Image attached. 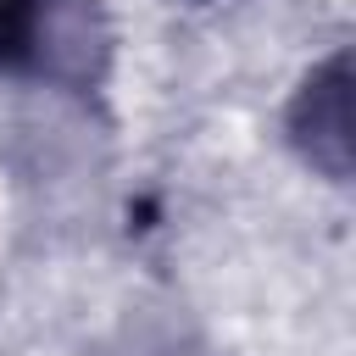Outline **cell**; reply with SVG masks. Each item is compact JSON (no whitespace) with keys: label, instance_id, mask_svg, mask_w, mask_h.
Here are the masks:
<instances>
[{"label":"cell","instance_id":"obj_2","mask_svg":"<svg viewBox=\"0 0 356 356\" xmlns=\"http://www.w3.org/2000/svg\"><path fill=\"white\" fill-rule=\"evenodd\" d=\"M61 0H0V72L44 67Z\"/></svg>","mask_w":356,"mask_h":356},{"label":"cell","instance_id":"obj_1","mask_svg":"<svg viewBox=\"0 0 356 356\" xmlns=\"http://www.w3.org/2000/svg\"><path fill=\"white\" fill-rule=\"evenodd\" d=\"M289 139L295 150L334 184L350 178V56L334 50L289 100Z\"/></svg>","mask_w":356,"mask_h":356}]
</instances>
